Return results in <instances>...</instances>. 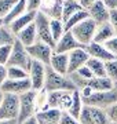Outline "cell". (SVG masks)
<instances>
[{"label":"cell","instance_id":"1","mask_svg":"<svg viewBox=\"0 0 117 124\" xmlns=\"http://www.w3.org/2000/svg\"><path fill=\"white\" fill-rule=\"evenodd\" d=\"M47 94L50 93H57V91H76V87L73 84V81L68 76L59 75L57 72H54L51 68H47V76H45V84L44 90Z\"/></svg>","mask_w":117,"mask_h":124},{"label":"cell","instance_id":"2","mask_svg":"<svg viewBox=\"0 0 117 124\" xmlns=\"http://www.w3.org/2000/svg\"><path fill=\"white\" fill-rule=\"evenodd\" d=\"M84 105L91 108H98V109H109V108L117 103V90H110V91H99V93H92L88 98H83Z\"/></svg>","mask_w":117,"mask_h":124},{"label":"cell","instance_id":"3","mask_svg":"<svg viewBox=\"0 0 117 124\" xmlns=\"http://www.w3.org/2000/svg\"><path fill=\"white\" fill-rule=\"evenodd\" d=\"M39 112L37 106V93L36 91H29L19 97V116L18 121L23 123L25 120H29L35 117Z\"/></svg>","mask_w":117,"mask_h":124},{"label":"cell","instance_id":"4","mask_svg":"<svg viewBox=\"0 0 117 124\" xmlns=\"http://www.w3.org/2000/svg\"><path fill=\"white\" fill-rule=\"evenodd\" d=\"M96 28H98V25H96L91 18H88L86 21H83L81 23H79L77 26H74L70 32H72L73 36L76 37L77 41L86 48L87 46H90L91 43H94Z\"/></svg>","mask_w":117,"mask_h":124},{"label":"cell","instance_id":"5","mask_svg":"<svg viewBox=\"0 0 117 124\" xmlns=\"http://www.w3.org/2000/svg\"><path fill=\"white\" fill-rule=\"evenodd\" d=\"M32 62H33V59L30 58V55L28 53V48L17 40L13 46V53H11V57H10V61H8L7 66L22 68L26 72H29Z\"/></svg>","mask_w":117,"mask_h":124},{"label":"cell","instance_id":"6","mask_svg":"<svg viewBox=\"0 0 117 124\" xmlns=\"http://www.w3.org/2000/svg\"><path fill=\"white\" fill-rule=\"evenodd\" d=\"M72 98H73V93H70V91L50 93L47 94V103H45L44 108L58 109L61 112H68L70 105H72Z\"/></svg>","mask_w":117,"mask_h":124},{"label":"cell","instance_id":"7","mask_svg":"<svg viewBox=\"0 0 117 124\" xmlns=\"http://www.w3.org/2000/svg\"><path fill=\"white\" fill-rule=\"evenodd\" d=\"M19 97L13 94H4L0 106V120H18Z\"/></svg>","mask_w":117,"mask_h":124},{"label":"cell","instance_id":"8","mask_svg":"<svg viewBox=\"0 0 117 124\" xmlns=\"http://www.w3.org/2000/svg\"><path fill=\"white\" fill-rule=\"evenodd\" d=\"M47 68L44 63L37 61H33L29 69V80L32 83V90L40 93L44 90V84H45V76H47Z\"/></svg>","mask_w":117,"mask_h":124},{"label":"cell","instance_id":"9","mask_svg":"<svg viewBox=\"0 0 117 124\" xmlns=\"http://www.w3.org/2000/svg\"><path fill=\"white\" fill-rule=\"evenodd\" d=\"M28 53L33 61L41 62L45 66H50L51 57L54 54V47L50 44H45V43H41V41H37L33 46L28 47Z\"/></svg>","mask_w":117,"mask_h":124},{"label":"cell","instance_id":"10","mask_svg":"<svg viewBox=\"0 0 117 124\" xmlns=\"http://www.w3.org/2000/svg\"><path fill=\"white\" fill-rule=\"evenodd\" d=\"M50 23H51V19L48 17H45L43 13L37 14L36 21H35L37 32V41H41V43L55 47V43L52 40V36H51V25Z\"/></svg>","mask_w":117,"mask_h":124},{"label":"cell","instance_id":"11","mask_svg":"<svg viewBox=\"0 0 117 124\" xmlns=\"http://www.w3.org/2000/svg\"><path fill=\"white\" fill-rule=\"evenodd\" d=\"M1 91L4 94H13V95H23V94L32 91V83L29 79L23 80H10L7 79L1 87Z\"/></svg>","mask_w":117,"mask_h":124},{"label":"cell","instance_id":"12","mask_svg":"<svg viewBox=\"0 0 117 124\" xmlns=\"http://www.w3.org/2000/svg\"><path fill=\"white\" fill-rule=\"evenodd\" d=\"M83 46L76 40V37L73 36V33L70 31L65 32V35L61 37V39L57 41V44L54 47V53L58 54H70L72 51L77 48H81Z\"/></svg>","mask_w":117,"mask_h":124},{"label":"cell","instance_id":"13","mask_svg":"<svg viewBox=\"0 0 117 124\" xmlns=\"http://www.w3.org/2000/svg\"><path fill=\"white\" fill-rule=\"evenodd\" d=\"M88 14H90V18L96 25L106 23L110 19V11L106 8L103 1H99V0H95L92 3V6L88 10Z\"/></svg>","mask_w":117,"mask_h":124},{"label":"cell","instance_id":"14","mask_svg":"<svg viewBox=\"0 0 117 124\" xmlns=\"http://www.w3.org/2000/svg\"><path fill=\"white\" fill-rule=\"evenodd\" d=\"M88 59H90V55H88V53L86 51L84 47L72 51L69 54V75L77 72L80 68L86 66Z\"/></svg>","mask_w":117,"mask_h":124},{"label":"cell","instance_id":"15","mask_svg":"<svg viewBox=\"0 0 117 124\" xmlns=\"http://www.w3.org/2000/svg\"><path fill=\"white\" fill-rule=\"evenodd\" d=\"M50 68L59 75L68 76L69 75V54H58L54 53L51 57Z\"/></svg>","mask_w":117,"mask_h":124},{"label":"cell","instance_id":"16","mask_svg":"<svg viewBox=\"0 0 117 124\" xmlns=\"http://www.w3.org/2000/svg\"><path fill=\"white\" fill-rule=\"evenodd\" d=\"M86 51L88 53L90 58H95L102 62H109L112 59H116V57H113L112 54L108 51V48L105 47V44H99V43H91L90 46L86 47Z\"/></svg>","mask_w":117,"mask_h":124},{"label":"cell","instance_id":"17","mask_svg":"<svg viewBox=\"0 0 117 124\" xmlns=\"http://www.w3.org/2000/svg\"><path fill=\"white\" fill-rule=\"evenodd\" d=\"M62 113L63 112L58 110V109L44 108V109L37 112L36 119L40 124H59L61 117H62Z\"/></svg>","mask_w":117,"mask_h":124},{"label":"cell","instance_id":"18","mask_svg":"<svg viewBox=\"0 0 117 124\" xmlns=\"http://www.w3.org/2000/svg\"><path fill=\"white\" fill-rule=\"evenodd\" d=\"M40 13H43L50 19H62L63 1H43Z\"/></svg>","mask_w":117,"mask_h":124},{"label":"cell","instance_id":"19","mask_svg":"<svg viewBox=\"0 0 117 124\" xmlns=\"http://www.w3.org/2000/svg\"><path fill=\"white\" fill-rule=\"evenodd\" d=\"M37 14L39 13H25L22 15V17H19L18 19H15L14 22H11L8 25V28L13 31V33L15 36L18 35L19 32H22L25 28H28L30 23H33L35 21H36V17H37Z\"/></svg>","mask_w":117,"mask_h":124},{"label":"cell","instance_id":"20","mask_svg":"<svg viewBox=\"0 0 117 124\" xmlns=\"http://www.w3.org/2000/svg\"><path fill=\"white\" fill-rule=\"evenodd\" d=\"M17 40L21 44H23L25 47H30L35 43H37V32H36V25L35 22L30 23L28 28H25L22 32H19L17 35Z\"/></svg>","mask_w":117,"mask_h":124},{"label":"cell","instance_id":"21","mask_svg":"<svg viewBox=\"0 0 117 124\" xmlns=\"http://www.w3.org/2000/svg\"><path fill=\"white\" fill-rule=\"evenodd\" d=\"M116 36L114 31H113L112 25L109 22L102 23V25H98L96 28V32H95V37H94V43H99V44H105L108 43L110 39H113Z\"/></svg>","mask_w":117,"mask_h":124},{"label":"cell","instance_id":"22","mask_svg":"<svg viewBox=\"0 0 117 124\" xmlns=\"http://www.w3.org/2000/svg\"><path fill=\"white\" fill-rule=\"evenodd\" d=\"M87 85L90 87L94 93H99V91H110V90H114L116 85L108 77H94L91 79Z\"/></svg>","mask_w":117,"mask_h":124},{"label":"cell","instance_id":"23","mask_svg":"<svg viewBox=\"0 0 117 124\" xmlns=\"http://www.w3.org/2000/svg\"><path fill=\"white\" fill-rule=\"evenodd\" d=\"M84 101H83V97H81V94L79 90H76V91H73V98H72V105H70V108H69L68 113L70 116H73L74 119H79L81 115V112H83V109H84Z\"/></svg>","mask_w":117,"mask_h":124},{"label":"cell","instance_id":"24","mask_svg":"<svg viewBox=\"0 0 117 124\" xmlns=\"http://www.w3.org/2000/svg\"><path fill=\"white\" fill-rule=\"evenodd\" d=\"M25 13H26V0H18L13 7V10L10 11V14L4 18V25L8 26L10 23L14 22L15 19H18L19 17H22Z\"/></svg>","mask_w":117,"mask_h":124},{"label":"cell","instance_id":"25","mask_svg":"<svg viewBox=\"0 0 117 124\" xmlns=\"http://www.w3.org/2000/svg\"><path fill=\"white\" fill-rule=\"evenodd\" d=\"M83 7H81L80 1H76V0H66L63 1V13H62V21L66 22L70 17H73L76 13L81 11Z\"/></svg>","mask_w":117,"mask_h":124},{"label":"cell","instance_id":"26","mask_svg":"<svg viewBox=\"0 0 117 124\" xmlns=\"http://www.w3.org/2000/svg\"><path fill=\"white\" fill-rule=\"evenodd\" d=\"M91 70V73L94 75V77H106V69H105V62L95 59V58H90L86 65Z\"/></svg>","mask_w":117,"mask_h":124},{"label":"cell","instance_id":"27","mask_svg":"<svg viewBox=\"0 0 117 124\" xmlns=\"http://www.w3.org/2000/svg\"><path fill=\"white\" fill-rule=\"evenodd\" d=\"M90 18V14H88V11H86V10H81V11H79V13H76L73 17H70L65 22V31L69 32L72 31L74 26H77L79 23H81L83 21H86V19H88Z\"/></svg>","mask_w":117,"mask_h":124},{"label":"cell","instance_id":"28","mask_svg":"<svg viewBox=\"0 0 117 124\" xmlns=\"http://www.w3.org/2000/svg\"><path fill=\"white\" fill-rule=\"evenodd\" d=\"M15 41H17V36L14 35L13 31H11L7 25L0 28V47H4V46H14Z\"/></svg>","mask_w":117,"mask_h":124},{"label":"cell","instance_id":"29","mask_svg":"<svg viewBox=\"0 0 117 124\" xmlns=\"http://www.w3.org/2000/svg\"><path fill=\"white\" fill-rule=\"evenodd\" d=\"M51 36H52V40L54 43L57 44L58 41L63 35H65V22L62 19H51Z\"/></svg>","mask_w":117,"mask_h":124},{"label":"cell","instance_id":"30","mask_svg":"<svg viewBox=\"0 0 117 124\" xmlns=\"http://www.w3.org/2000/svg\"><path fill=\"white\" fill-rule=\"evenodd\" d=\"M7 75H8L10 80H23L29 79V73L22 68L17 66H7Z\"/></svg>","mask_w":117,"mask_h":124},{"label":"cell","instance_id":"31","mask_svg":"<svg viewBox=\"0 0 117 124\" xmlns=\"http://www.w3.org/2000/svg\"><path fill=\"white\" fill-rule=\"evenodd\" d=\"M105 69H106V77L112 80L114 85H116L117 84V58L109 62H105Z\"/></svg>","mask_w":117,"mask_h":124},{"label":"cell","instance_id":"32","mask_svg":"<svg viewBox=\"0 0 117 124\" xmlns=\"http://www.w3.org/2000/svg\"><path fill=\"white\" fill-rule=\"evenodd\" d=\"M17 1H11V0H0V18L4 19L13 10Z\"/></svg>","mask_w":117,"mask_h":124},{"label":"cell","instance_id":"33","mask_svg":"<svg viewBox=\"0 0 117 124\" xmlns=\"http://www.w3.org/2000/svg\"><path fill=\"white\" fill-rule=\"evenodd\" d=\"M13 53V46H4V47H0V63L1 65H8L10 57Z\"/></svg>","mask_w":117,"mask_h":124},{"label":"cell","instance_id":"34","mask_svg":"<svg viewBox=\"0 0 117 124\" xmlns=\"http://www.w3.org/2000/svg\"><path fill=\"white\" fill-rule=\"evenodd\" d=\"M43 1L40 0H26V11L28 13H40Z\"/></svg>","mask_w":117,"mask_h":124},{"label":"cell","instance_id":"35","mask_svg":"<svg viewBox=\"0 0 117 124\" xmlns=\"http://www.w3.org/2000/svg\"><path fill=\"white\" fill-rule=\"evenodd\" d=\"M105 47L108 48V51L112 54L113 57L117 58V36H114L113 39H110L108 43H105Z\"/></svg>","mask_w":117,"mask_h":124},{"label":"cell","instance_id":"36","mask_svg":"<svg viewBox=\"0 0 117 124\" xmlns=\"http://www.w3.org/2000/svg\"><path fill=\"white\" fill-rule=\"evenodd\" d=\"M106 113H108V117L110 120V124H117V103L106 109Z\"/></svg>","mask_w":117,"mask_h":124},{"label":"cell","instance_id":"37","mask_svg":"<svg viewBox=\"0 0 117 124\" xmlns=\"http://www.w3.org/2000/svg\"><path fill=\"white\" fill-rule=\"evenodd\" d=\"M59 124H80V121H79V119H74L73 116H70L68 112H63Z\"/></svg>","mask_w":117,"mask_h":124},{"label":"cell","instance_id":"38","mask_svg":"<svg viewBox=\"0 0 117 124\" xmlns=\"http://www.w3.org/2000/svg\"><path fill=\"white\" fill-rule=\"evenodd\" d=\"M7 79H8V75H7V66L0 63V90H1V87H3V84L6 83V80Z\"/></svg>","mask_w":117,"mask_h":124},{"label":"cell","instance_id":"39","mask_svg":"<svg viewBox=\"0 0 117 124\" xmlns=\"http://www.w3.org/2000/svg\"><path fill=\"white\" fill-rule=\"evenodd\" d=\"M109 23L112 25L113 31H114V33H116V36H117V11H112V13H110Z\"/></svg>","mask_w":117,"mask_h":124},{"label":"cell","instance_id":"40","mask_svg":"<svg viewBox=\"0 0 117 124\" xmlns=\"http://www.w3.org/2000/svg\"><path fill=\"white\" fill-rule=\"evenodd\" d=\"M106 8L112 13V11H117V0H103Z\"/></svg>","mask_w":117,"mask_h":124},{"label":"cell","instance_id":"41","mask_svg":"<svg viewBox=\"0 0 117 124\" xmlns=\"http://www.w3.org/2000/svg\"><path fill=\"white\" fill-rule=\"evenodd\" d=\"M79 91H80V94H81V97H83V98H88L91 94L94 93V91H92V90H91L88 85H87V87H84V88L79 90Z\"/></svg>","mask_w":117,"mask_h":124},{"label":"cell","instance_id":"42","mask_svg":"<svg viewBox=\"0 0 117 124\" xmlns=\"http://www.w3.org/2000/svg\"><path fill=\"white\" fill-rule=\"evenodd\" d=\"M92 3H94V1H91V0H81V1H80V4H81V7H83V10H86V11H88V10H90V7L92 6Z\"/></svg>","mask_w":117,"mask_h":124},{"label":"cell","instance_id":"43","mask_svg":"<svg viewBox=\"0 0 117 124\" xmlns=\"http://www.w3.org/2000/svg\"><path fill=\"white\" fill-rule=\"evenodd\" d=\"M19 124H40V123L37 121L36 116H35V117H32V119H29V120H25L23 123H19Z\"/></svg>","mask_w":117,"mask_h":124},{"label":"cell","instance_id":"44","mask_svg":"<svg viewBox=\"0 0 117 124\" xmlns=\"http://www.w3.org/2000/svg\"><path fill=\"white\" fill-rule=\"evenodd\" d=\"M0 124H19L18 120H0Z\"/></svg>","mask_w":117,"mask_h":124},{"label":"cell","instance_id":"45","mask_svg":"<svg viewBox=\"0 0 117 124\" xmlns=\"http://www.w3.org/2000/svg\"><path fill=\"white\" fill-rule=\"evenodd\" d=\"M3 98H4V93L0 90V106H1V102H3Z\"/></svg>","mask_w":117,"mask_h":124},{"label":"cell","instance_id":"46","mask_svg":"<svg viewBox=\"0 0 117 124\" xmlns=\"http://www.w3.org/2000/svg\"><path fill=\"white\" fill-rule=\"evenodd\" d=\"M1 26H4V19H1V18H0V28Z\"/></svg>","mask_w":117,"mask_h":124},{"label":"cell","instance_id":"47","mask_svg":"<svg viewBox=\"0 0 117 124\" xmlns=\"http://www.w3.org/2000/svg\"><path fill=\"white\" fill-rule=\"evenodd\" d=\"M116 90H117V84H116Z\"/></svg>","mask_w":117,"mask_h":124}]
</instances>
